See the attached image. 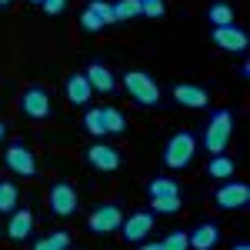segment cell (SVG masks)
Returning a JSON list of instances; mask_svg holds the SVG:
<instances>
[{
    "label": "cell",
    "mask_w": 250,
    "mask_h": 250,
    "mask_svg": "<svg viewBox=\"0 0 250 250\" xmlns=\"http://www.w3.org/2000/svg\"><path fill=\"white\" fill-rule=\"evenodd\" d=\"M20 204V190L14 180H0V213L7 217V213H14Z\"/></svg>",
    "instance_id": "44dd1931"
},
{
    "label": "cell",
    "mask_w": 250,
    "mask_h": 250,
    "mask_svg": "<svg viewBox=\"0 0 250 250\" xmlns=\"http://www.w3.org/2000/svg\"><path fill=\"white\" fill-rule=\"evenodd\" d=\"M114 17H117V23H120V20H137L140 17V0H117Z\"/></svg>",
    "instance_id": "484cf974"
},
{
    "label": "cell",
    "mask_w": 250,
    "mask_h": 250,
    "mask_svg": "<svg viewBox=\"0 0 250 250\" xmlns=\"http://www.w3.org/2000/svg\"><path fill=\"white\" fill-rule=\"evenodd\" d=\"M83 77L90 80V87H94L97 94H114V90H117V77L110 74V67H107V63H100V60L87 63Z\"/></svg>",
    "instance_id": "9a60e30c"
},
{
    "label": "cell",
    "mask_w": 250,
    "mask_h": 250,
    "mask_svg": "<svg viewBox=\"0 0 250 250\" xmlns=\"http://www.w3.org/2000/svg\"><path fill=\"white\" fill-rule=\"evenodd\" d=\"M20 110H23V117H30V120H47L50 117V90L47 87H27L23 94H20Z\"/></svg>",
    "instance_id": "9c48e42d"
},
{
    "label": "cell",
    "mask_w": 250,
    "mask_h": 250,
    "mask_svg": "<svg viewBox=\"0 0 250 250\" xmlns=\"http://www.w3.org/2000/svg\"><path fill=\"white\" fill-rule=\"evenodd\" d=\"M124 90L140 107H160V83L147 70H127L124 74Z\"/></svg>",
    "instance_id": "3957f363"
},
{
    "label": "cell",
    "mask_w": 250,
    "mask_h": 250,
    "mask_svg": "<svg viewBox=\"0 0 250 250\" xmlns=\"http://www.w3.org/2000/svg\"><path fill=\"white\" fill-rule=\"evenodd\" d=\"M213 204L220 207V210H244L250 204V187L244 180H224L217 190H213Z\"/></svg>",
    "instance_id": "5b68a950"
},
{
    "label": "cell",
    "mask_w": 250,
    "mask_h": 250,
    "mask_svg": "<svg viewBox=\"0 0 250 250\" xmlns=\"http://www.w3.org/2000/svg\"><path fill=\"white\" fill-rule=\"evenodd\" d=\"M233 170H237V164H233V157H227V154H213L210 160H207V173H210L213 180H230Z\"/></svg>",
    "instance_id": "d6986e66"
},
{
    "label": "cell",
    "mask_w": 250,
    "mask_h": 250,
    "mask_svg": "<svg viewBox=\"0 0 250 250\" xmlns=\"http://www.w3.org/2000/svg\"><path fill=\"white\" fill-rule=\"evenodd\" d=\"M170 97L180 107H187V110H207V107H210V94H207V87H200V83H173Z\"/></svg>",
    "instance_id": "4fadbf2b"
},
{
    "label": "cell",
    "mask_w": 250,
    "mask_h": 250,
    "mask_svg": "<svg viewBox=\"0 0 250 250\" xmlns=\"http://www.w3.org/2000/svg\"><path fill=\"white\" fill-rule=\"evenodd\" d=\"M34 233V213L27 210V207H17L14 213H7V237L10 240H27Z\"/></svg>",
    "instance_id": "2e32d148"
},
{
    "label": "cell",
    "mask_w": 250,
    "mask_h": 250,
    "mask_svg": "<svg viewBox=\"0 0 250 250\" xmlns=\"http://www.w3.org/2000/svg\"><path fill=\"white\" fill-rule=\"evenodd\" d=\"M70 233L67 230H54V233H47L43 240H37L34 244V250H70Z\"/></svg>",
    "instance_id": "603a6c76"
},
{
    "label": "cell",
    "mask_w": 250,
    "mask_h": 250,
    "mask_svg": "<svg viewBox=\"0 0 250 250\" xmlns=\"http://www.w3.org/2000/svg\"><path fill=\"white\" fill-rule=\"evenodd\" d=\"M114 23V3H107V0H87V7L80 10V30H87V34H100Z\"/></svg>",
    "instance_id": "277c9868"
},
{
    "label": "cell",
    "mask_w": 250,
    "mask_h": 250,
    "mask_svg": "<svg viewBox=\"0 0 250 250\" xmlns=\"http://www.w3.org/2000/svg\"><path fill=\"white\" fill-rule=\"evenodd\" d=\"M83 130L90 137H97V140L107 134V130H104V114H100V107H87V114H83Z\"/></svg>",
    "instance_id": "cb8c5ba5"
},
{
    "label": "cell",
    "mask_w": 250,
    "mask_h": 250,
    "mask_svg": "<svg viewBox=\"0 0 250 250\" xmlns=\"http://www.w3.org/2000/svg\"><path fill=\"white\" fill-rule=\"evenodd\" d=\"M87 164H90L94 170H100V173H114V170H120L124 154H120L117 147H110V144H100V140H94V144L87 147Z\"/></svg>",
    "instance_id": "8fae6325"
},
{
    "label": "cell",
    "mask_w": 250,
    "mask_h": 250,
    "mask_svg": "<svg viewBox=\"0 0 250 250\" xmlns=\"http://www.w3.org/2000/svg\"><path fill=\"white\" fill-rule=\"evenodd\" d=\"M207 20H210V27H230L237 14H233V7L227 0H213L210 7H207Z\"/></svg>",
    "instance_id": "ac0fdd59"
},
{
    "label": "cell",
    "mask_w": 250,
    "mask_h": 250,
    "mask_svg": "<svg viewBox=\"0 0 250 250\" xmlns=\"http://www.w3.org/2000/svg\"><path fill=\"white\" fill-rule=\"evenodd\" d=\"M3 167L17 177H34L37 173V157L30 154V147L23 140H14L7 150H3Z\"/></svg>",
    "instance_id": "8992f818"
},
{
    "label": "cell",
    "mask_w": 250,
    "mask_h": 250,
    "mask_svg": "<svg viewBox=\"0 0 250 250\" xmlns=\"http://www.w3.org/2000/svg\"><path fill=\"white\" fill-rule=\"evenodd\" d=\"M80 207V197H77V187L70 180H57L50 187V210L57 217H74Z\"/></svg>",
    "instance_id": "30bf717a"
},
{
    "label": "cell",
    "mask_w": 250,
    "mask_h": 250,
    "mask_svg": "<svg viewBox=\"0 0 250 250\" xmlns=\"http://www.w3.org/2000/svg\"><path fill=\"white\" fill-rule=\"evenodd\" d=\"M160 247L164 250H190V244H187V230H170L164 240H160Z\"/></svg>",
    "instance_id": "4316f807"
},
{
    "label": "cell",
    "mask_w": 250,
    "mask_h": 250,
    "mask_svg": "<svg viewBox=\"0 0 250 250\" xmlns=\"http://www.w3.org/2000/svg\"><path fill=\"white\" fill-rule=\"evenodd\" d=\"M3 137H7V124L0 120V140H3Z\"/></svg>",
    "instance_id": "d6a6232c"
},
{
    "label": "cell",
    "mask_w": 250,
    "mask_h": 250,
    "mask_svg": "<svg viewBox=\"0 0 250 250\" xmlns=\"http://www.w3.org/2000/svg\"><path fill=\"white\" fill-rule=\"evenodd\" d=\"M63 94H67V100H70L74 107H87V100L94 97V87H90V80L83 77V70H80V74H70V77H67Z\"/></svg>",
    "instance_id": "e0dca14e"
},
{
    "label": "cell",
    "mask_w": 250,
    "mask_h": 250,
    "mask_svg": "<svg viewBox=\"0 0 250 250\" xmlns=\"http://www.w3.org/2000/svg\"><path fill=\"white\" fill-rule=\"evenodd\" d=\"M210 40L224 50V54H240V57L247 54V30L237 27V23H230V27H213Z\"/></svg>",
    "instance_id": "7c38bea8"
},
{
    "label": "cell",
    "mask_w": 250,
    "mask_h": 250,
    "mask_svg": "<svg viewBox=\"0 0 250 250\" xmlns=\"http://www.w3.org/2000/svg\"><path fill=\"white\" fill-rule=\"evenodd\" d=\"M240 77H250V63H247V57L240 60Z\"/></svg>",
    "instance_id": "4dcf8cb0"
},
{
    "label": "cell",
    "mask_w": 250,
    "mask_h": 250,
    "mask_svg": "<svg viewBox=\"0 0 250 250\" xmlns=\"http://www.w3.org/2000/svg\"><path fill=\"white\" fill-rule=\"evenodd\" d=\"M187 244L193 250H213L220 244V227L213 224V220H204V224H197L193 230H187Z\"/></svg>",
    "instance_id": "5bb4252c"
},
{
    "label": "cell",
    "mask_w": 250,
    "mask_h": 250,
    "mask_svg": "<svg viewBox=\"0 0 250 250\" xmlns=\"http://www.w3.org/2000/svg\"><path fill=\"white\" fill-rule=\"evenodd\" d=\"M100 114H104V130L107 134H127V117L124 110H117V107H100Z\"/></svg>",
    "instance_id": "7402d4cb"
},
{
    "label": "cell",
    "mask_w": 250,
    "mask_h": 250,
    "mask_svg": "<svg viewBox=\"0 0 250 250\" xmlns=\"http://www.w3.org/2000/svg\"><path fill=\"white\" fill-rule=\"evenodd\" d=\"M167 14L164 0H140V17H150V20H160Z\"/></svg>",
    "instance_id": "83f0119b"
},
{
    "label": "cell",
    "mask_w": 250,
    "mask_h": 250,
    "mask_svg": "<svg viewBox=\"0 0 250 250\" xmlns=\"http://www.w3.org/2000/svg\"><path fill=\"white\" fill-rule=\"evenodd\" d=\"M40 7H43V14L57 17V14H63V10H67V0H43Z\"/></svg>",
    "instance_id": "f1b7e54d"
},
{
    "label": "cell",
    "mask_w": 250,
    "mask_h": 250,
    "mask_svg": "<svg viewBox=\"0 0 250 250\" xmlns=\"http://www.w3.org/2000/svg\"><path fill=\"white\" fill-rule=\"evenodd\" d=\"M0 7H10V0H0Z\"/></svg>",
    "instance_id": "836d02e7"
},
{
    "label": "cell",
    "mask_w": 250,
    "mask_h": 250,
    "mask_svg": "<svg viewBox=\"0 0 250 250\" xmlns=\"http://www.w3.org/2000/svg\"><path fill=\"white\" fill-rule=\"evenodd\" d=\"M137 250H164V247H160V240H144Z\"/></svg>",
    "instance_id": "f546056e"
},
{
    "label": "cell",
    "mask_w": 250,
    "mask_h": 250,
    "mask_svg": "<svg viewBox=\"0 0 250 250\" xmlns=\"http://www.w3.org/2000/svg\"><path fill=\"white\" fill-rule=\"evenodd\" d=\"M197 134L190 130H180V134H173L167 144H164V167L167 170H187L193 164V157H197Z\"/></svg>",
    "instance_id": "7a4b0ae2"
},
{
    "label": "cell",
    "mask_w": 250,
    "mask_h": 250,
    "mask_svg": "<svg viewBox=\"0 0 250 250\" xmlns=\"http://www.w3.org/2000/svg\"><path fill=\"white\" fill-rule=\"evenodd\" d=\"M27 3H37V7H40V3H43V0H27Z\"/></svg>",
    "instance_id": "e575fe53"
},
{
    "label": "cell",
    "mask_w": 250,
    "mask_h": 250,
    "mask_svg": "<svg viewBox=\"0 0 250 250\" xmlns=\"http://www.w3.org/2000/svg\"><path fill=\"white\" fill-rule=\"evenodd\" d=\"M120 224H124V207L120 204H97L87 217V227L94 233H117Z\"/></svg>",
    "instance_id": "52a82bcc"
},
{
    "label": "cell",
    "mask_w": 250,
    "mask_h": 250,
    "mask_svg": "<svg viewBox=\"0 0 250 250\" xmlns=\"http://www.w3.org/2000/svg\"><path fill=\"white\" fill-rule=\"evenodd\" d=\"M230 250H250V244H247V240H240V244H233Z\"/></svg>",
    "instance_id": "1f68e13d"
},
{
    "label": "cell",
    "mask_w": 250,
    "mask_h": 250,
    "mask_svg": "<svg viewBox=\"0 0 250 250\" xmlns=\"http://www.w3.org/2000/svg\"><path fill=\"white\" fill-rule=\"evenodd\" d=\"M147 197H180V184L170 177H150L147 180Z\"/></svg>",
    "instance_id": "ffe728a7"
},
{
    "label": "cell",
    "mask_w": 250,
    "mask_h": 250,
    "mask_svg": "<svg viewBox=\"0 0 250 250\" xmlns=\"http://www.w3.org/2000/svg\"><path fill=\"white\" fill-rule=\"evenodd\" d=\"M154 224H157V213L150 210H134L130 217H124V224H120V237L127 240V244H144L150 233H154Z\"/></svg>",
    "instance_id": "ba28073f"
},
{
    "label": "cell",
    "mask_w": 250,
    "mask_h": 250,
    "mask_svg": "<svg viewBox=\"0 0 250 250\" xmlns=\"http://www.w3.org/2000/svg\"><path fill=\"white\" fill-rule=\"evenodd\" d=\"M184 207V197H150V213H177Z\"/></svg>",
    "instance_id": "d4e9b609"
},
{
    "label": "cell",
    "mask_w": 250,
    "mask_h": 250,
    "mask_svg": "<svg viewBox=\"0 0 250 250\" xmlns=\"http://www.w3.org/2000/svg\"><path fill=\"white\" fill-rule=\"evenodd\" d=\"M233 110L230 107H217L210 114V120H207V127H204V150L207 154H224L227 147H230V137H233Z\"/></svg>",
    "instance_id": "6da1fadb"
}]
</instances>
